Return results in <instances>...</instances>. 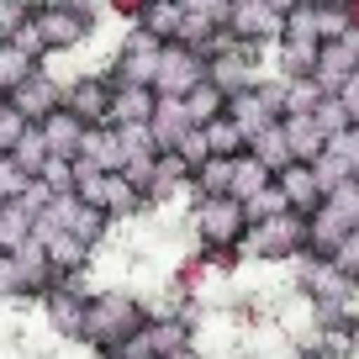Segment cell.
<instances>
[{
    "label": "cell",
    "mask_w": 359,
    "mask_h": 359,
    "mask_svg": "<svg viewBox=\"0 0 359 359\" xmlns=\"http://www.w3.org/2000/svg\"><path fill=\"white\" fill-rule=\"evenodd\" d=\"M201 85H206V64L191 53V48H180V43L158 48V74H154L158 101H185V95L201 90Z\"/></svg>",
    "instance_id": "6da1fadb"
},
{
    "label": "cell",
    "mask_w": 359,
    "mask_h": 359,
    "mask_svg": "<svg viewBox=\"0 0 359 359\" xmlns=\"http://www.w3.org/2000/svg\"><path fill=\"white\" fill-rule=\"evenodd\" d=\"M243 227H248L243 201H233V196L201 201V196H196V233H201V243H212V248H233V243H243Z\"/></svg>",
    "instance_id": "7a4b0ae2"
},
{
    "label": "cell",
    "mask_w": 359,
    "mask_h": 359,
    "mask_svg": "<svg viewBox=\"0 0 359 359\" xmlns=\"http://www.w3.org/2000/svg\"><path fill=\"white\" fill-rule=\"evenodd\" d=\"M32 22H37V32H43L48 53H64V48H79L90 37L95 11H85V6H37Z\"/></svg>",
    "instance_id": "3957f363"
},
{
    "label": "cell",
    "mask_w": 359,
    "mask_h": 359,
    "mask_svg": "<svg viewBox=\"0 0 359 359\" xmlns=\"http://www.w3.org/2000/svg\"><path fill=\"white\" fill-rule=\"evenodd\" d=\"M64 111L85 127H106L111 122V79H74V85H64Z\"/></svg>",
    "instance_id": "277c9868"
},
{
    "label": "cell",
    "mask_w": 359,
    "mask_h": 359,
    "mask_svg": "<svg viewBox=\"0 0 359 359\" xmlns=\"http://www.w3.org/2000/svg\"><path fill=\"white\" fill-rule=\"evenodd\" d=\"M6 101H11L32 127H43L53 111H64V85H58L53 74H32L22 90H16V95H6Z\"/></svg>",
    "instance_id": "5b68a950"
},
{
    "label": "cell",
    "mask_w": 359,
    "mask_h": 359,
    "mask_svg": "<svg viewBox=\"0 0 359 359\" xmlns=\"http://www.w3.org/2000/svg\"><path fill=\"white\" fill-rule=\"evenodd\" d=\"M158 111V95L148 85H111V122L106 127H148Z\"/></svg>",
    "instance_id": "8992f818"
},
{
    "label": "cell",
    "mask_w": 359,
    "mask_h": 359,
    "mask_svg": "<svg viewBox=\"0 0 359 359\" xmlns=\"http://www.w3.org/2000/svg\"><path fill=\"white\" fill-rule=\"evenodd\" d=\"M79 164H90L95 175H122L127 154H122V137L111 127H90L85 143H79Z\"/></svg>",
    "instance_id": "52a82bcc"
},
{
    "label": "cell",
    "mask_w": 359,
    "mask_h": 359,
    "mask_svg": "<svg viewBox=\"0 0 359 359\" xmlns=\"http://www.w3.org/2000/svg\"><path fill=\"white\" fill-rule=\"evenodd\" d=\"M37 133H43V143H48V158H79V143H85L90 127L74 122L69 111H53L43 127H37Z\"/></svg>",
    "instance_id": "ba28073f"
},
{
    "label": "cell",
    "mask_w": 359,
    "mask_h": 359,
    "mask_svg": "<svg viewBox=\"0 0 359 359\" xmlns=\"http://www.w3.org/2000/svg\"><path fill=\"white\" fill-rule=\"evenodd\" d=\"M227 116H233V127H238V133H243V137H248V143H254V137H259V133H269V127L280 122V116L269 111V106H264V101H259L254 90H248V95H238V101H227Z\"/></svg>",
    "instance_id": "9c48e42d"
},
{
    "label": "cell",
    "mask_w": 359,
    "mask_h": 359,
    "mask_svg": "<svg viewBox=\"0 0 359 359\" xmlns=\"http://www.w3.org/2000/svg\"><path fill=\"white\" fill-rule=\"evenodd\" d=\"M280 127H285V143H291V158H296V164H317V158H323L327 137L317 133L312 116H285Z\"/></svg>",
    "instance_id": "30bf717a"
},
{
    "label": "cell",
    "mask_w": 359,
    "mask_h": 359,
    "mask_svg": "<svg viewBox=\"0 0 359 359\" xmlns=\"http://www.w3.org/2000/svg\"><path fill=\"white\" fill-rule=\"evenodd\" d=\"M248 158H254V164H264L269 175H285V169L296 164V158H291V143H285V127L275 122L269 133H259L254 143H248Z\"/></svg>",
    "instance_id": "8fae6325"
},
{
    "label": "cell",
    "mask_w": 359,
    "mask_h": 359,
    "mask_svg": "<svg viewBox=\"0 0 359 359\" xmlns=\"http://www.w3.org/2000/svg\"><path fill=\"white\" fill-rule=\"evenodd\" d=\"M32 227H37V217L27 212L22 201H11L6 212H0V254H16V248H27V243H32Z\"/></svg>",
    "instance_id": "7c38bea8"
},
{
    "label": "cell",
    "mask_w": 359,
    "mask_h": 359,
    "mask_svg": "<svg viewBox=\"0 0 359 359\" xmlns=\"http://www.w3.org/2000/svg\"><path fill=\"white\" fill-rule=\"evenodd\" d=\"M32 74H43V64H37V58H27L22 48H11V43L0 48V95H16Z\"/></svg>",
    "instance_id": "4fadbf2b"
},
{
    "label": "cell",
    "mask_w": 359,
    "mask_h": 359,
    "mask_svg": "<svg viewBox=\"0 0 359 359\" xmlns=\"http://www.w3.org/2000/svg\"><path fill=\"white\" fill-rule=\"evenodd\" d=\"M285 48H323L317 6H285Z\"/></svg>",
    "instance_id": "5bb4252c"
},
{
    "label": "cell",
    "mask_w": 359,
    "mask_h": 359,
    "mask_svg": "<svg viewBox=\"0 0 359 359\" xmlns=\"http://www.w3.org/2000/svg\"><path fill=\"white\" fill-rule=\"evenodd\" d=\"M143 206H148V201L127 185L122 175H106V185H101V212H106V217H133V212H143Z\"/></svg>",
    "instance_id": "9a60e30c"
},
{
    "label": "cell",
    "mask_w": 359,
    "mask_h": 359,
    "mask_svg": "<svg viewBox=\"0 0 359 359\" xmlns=\"http://www.w3.org/2000/svg\"><path fill=\"white\" fill-rule=\"evenodd\" d=\"M264 185H275V175L243 154V158H238V169H233V201H248V196H259Z\"/></svg>",
    "instance_id": "2e32d148"
},
{
    "label": "cell",
    "mask_w": 359,
    "mask_h": 359,
    "mask_svg": "<svg viewBox=\"0 0 359 359\" xmlns=\"http://www.w3.org/2000/svg\"><path fill=\"white\" fill-rule=\"evenodd\" d=\"M312 122H317V133H323L327 143H333V137H344L348 127H354V116L344 111V101H338V95H327V101L312 111Z\"/></svg>",
    "instance_id": "e0dca14e"
},
{
    "label": "cell",
    "mask_w": 359,
    "mask_h": 359,
    "mask_svg": "<svg viewBox=\"0 0 359 359\" xmlns=\"http://www.w3.org/2000/svg\"><path fill=\"white\" fill-rule=\"evenodd\" d=\"M27 133H32V122H27V116L16 111L11 101H6V106H0V158H11V154H16V143H22Z\"/></svg>",
    "instance_id": "ac0fdd59"
},
{
    "label": "cell",
    "mask_w": 359,
    "mask_h": 359,
    "mask_svg": "<svg viewBox=\"0 0 359 359\" xmlns=\"http://www.w3.org/2000/svg\"><path fill=\"white\" fill-rule=\"evenodd\" d=\"M11 158H16V164H22L27 175L37 180V175H43V164H48V143H43V133L32 127V133H27L22 143H16V154H11Z\"/></svg>",
    "instance_id": "d6986e66"
},
{
    "label": "cell",
    "mask_w": 359,
    "mask_h": 359,
    "mask_svg": "<svg viewBox=\"0 0 359 359\" xmlns=\"http://www.w3.org/2000/svg\"><path fill=\"white\" fill-rule=\"evenodd\" d=\"M27 191H32V175H27L16 158H0V196H6V201H22Z\"/></svg>",
    "instance_id": "ffe728a7"
},
{
    "label": "cell",
    "mask_w": 359,
    "mask_h": 359,
    "mask_svg": "<svg viewBox=\"0 0 359 359\" xmlns=\"http://www.w3.org/2000/svg\"><path fill=\"white\" fill-rule=\"evenodd\" d=\"M27 22H32V11H27V6H16V0H0V48L11 43V37L22 32Z\"/></svg>",
    "instance_id": "44dd1931"
},
{
    "label": "cell",
    "mask_w": 359,
    "mask_h": 359,
    "mask_svg": "<svg viewBox=\"0 0 359 359\" xmlns=\"http://www.w3.org/2000/svg\"><path fill=\"white\" fill-rule=\"evenodd\" d=\"M164 359H206V354H201V348L191 344V348H175V354H164Z\"/></svg>",
    "instance_id": "7402d4cb"
},
{
    "label": "cell",
    "mask_w": 359,
    "mask_h": 359,
    "mask_svg": "<svg viewBox=\"0 0 359 359\" xmlns=\"http://www.w3.org/2000/svg\"><path fill=\"white\" fill-rule=\"evenodd\" d=\"M6 206H11V201H6V196H0V212H6Z\"/></svg>",
    "instance_id": "603a6c76"
}]
</instances>
